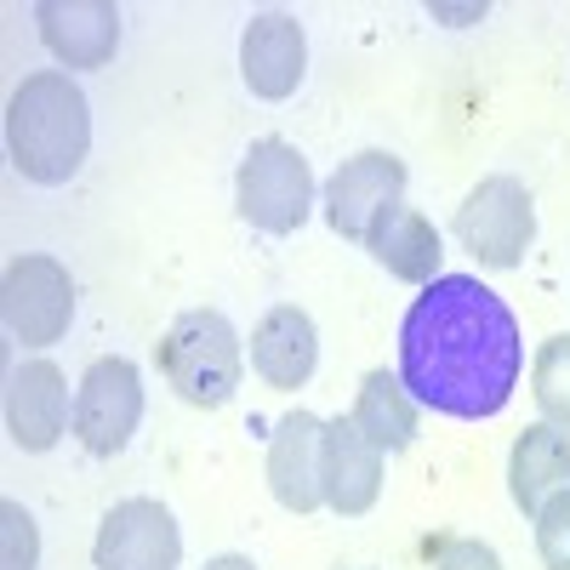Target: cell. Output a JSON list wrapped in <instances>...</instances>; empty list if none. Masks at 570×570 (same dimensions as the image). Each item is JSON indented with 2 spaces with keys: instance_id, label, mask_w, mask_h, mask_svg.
Returning <instances> with one entry per match:
<instances>
[{
  "instance_id": "1",
  "label": "cell",
  "mask_w": 570,
  "mask_h": 570,
  "mask_svg": "<svg viewBox=\"0 0 570 570\" xmlns=\"http://www.w3.org/2000/svg\"><path fill=\"white\" fill-rule=\"evenodd\" d=\"M525 371V337L513 308L473 274H440L422 285L400 325V383L416 405L485 422L497 416Z\"/></svg>"
},
{
  "instance_id": "2",
  "label": "cell",
  "mask_w": 570,
  "mask_h": 570,
  "mask_svg": "<svg viewBox=\"0 0 570 570\" xmlns=\"http://www.w3.org/2000/svg\"><path fill=\"white\" fill-rule=\"evenodd\" d=\"M7 155L18 177L58 188L91 155V104L63 69L29 75L7 104Z\"/></svg>"
},
{
  "instance_id": "3",
  "label": "cell",
  "mask_w": 570,
  "mask_h": 570,
  "mask_svg": "<svg viewBox=\"0 0 570 570\" xmlns=\"http://www.w3.org/2000/svg\"><path fill=\"white\" fill-rule=\"evenodd\" d=\"M155 365L160 376L177 389V400L200 405V411H217L234 400L246 376V360H240V337H234L228 314L217 308H188L166 325V337L155 343Z\"/></svg>"
},
{
  "instance_id": "4",
  "label": "cell",
  "mask_w": 570,
  "mask_h": 570,
  "mask_svg": "<svg viewBox=\"0 0 570 570\" xmlns=\"http://www.w3.org/2000/svg\"><path fill=\"white\" fill-rule=\"evenodd\" d=\"M234 206L263 234H297L314 212V171L297 142L257 137L234 171Z\"/></svg>"
},
{
  "instance_id": "5",
  "label": "cell",
  "mask_w": 570,
  "mask_h": 570,
  "mask_svg": "<svg viewBox=\"0 0 570 570\" xmlns=\"http://www.w3.org/2000/svg\"><path fill=\"white\" fill-rule=\"evenodd\" d=\"M456 240L473 263L485 268H519L525 252L537 246V200L531 188L497 171V177H480L468 188V200L456 206Z\"/></svg>"
},
{
  "instance_id": "6",
  "label": "cell",
  "mask_w": 570,
  "mask_h": 570,
  "mask_svg": "<svg viewBox=\"0 0 570 570\" xmlns=\"http://www.w3.org/2000/svg\"><path fill=\"white\" fill-rule=\"evenodd\" d=\"M142 422V371L120 354L91 360L75 389V440L91 456H120Z\"/></svg>"
},
{
  "instance_id": "7",
  "label": "cell",
  "mask_w": 570,
  "mask_h": 570,
  "mask_svg": "<svg viewBox=\"0 0 570 570\" xmlns=\"http://www.w3.org/2000/svg\"><path fill=\"white\" fill-rule=\"evenodd\" d=\"M0 308H7V331L23 348H52L75 320V279L58 257H12L7 285H0Z\"/></svg>"
},
{
  "instance_id": "8",
  "label": "cell",
  "mask_w": 570,
  "mask_h": 570,
  "mask_svg": "<svg viewBox=\"0 0 570 570\" xmlns=\"http://www.w3.org/2000/svg\"><path fill=\"white\" fill-rule=\"evenodd\" d=\"M405 206V160L389 149H360L325 183V223L343 240H371V228Z\"/></svg>"
},
{
  "instance_id": "9",
  "label": "cell",
  "mask_w": 570,
  "mask_h": 570,
  "mask_svg": "<svg viewBox=\"0 0 570 570\" xmlns=\"http://www.w3.org/2000/svg\"><path fill=\"white\" fill-rule=\"evenodd\" d=\"M183 559V531L166 502L155 497H126L104 513L91 564L98 570H177Z\"/></svg>"
},
{
  "instance_id": "10",
  "label": "cell",
  "mask_w": 570,
  "mask_h": 570,
  "mask_svg": "<svg viewBox=\"0 0 570 570\" xmlns=\"http://www.w3.org/2000/svg\"><path fill=\"white\" fill-rule=\"evenodd\" d=\"M320 485H325V508L360 519L383 497V451H376L354 416H331L325 422V445H320Z\"/></svg>"
},
{
  "instance_id": "11",
  "label": "cell",
  "mask_w": 570,
  "mask_h": 570,
  "mask_svg": "<svg viewBox=\"0 0 570 570\" xmlns=\"http://www.w3.org/2000/svg\"><path fill=\"white\" fill-rule=\"evenodd\" d=\"M240 75L252 86V98L263 104H279L292 98L308 75V40H303V23L292 12H257L240 35Z\"/></svg>"
},
{
  "instance_id": "12",
  "label": "cell",
  "mask_w": 570,
  "mask_h": 570,
  "mask_svg": "<svg viewBox=\"0 0 570 570\" xmlns=\"http://www.w3.org/2000/svg\"><path fill=\"white\" fill-rule=\"evenodd\" d=\"M40 40L63 69H104L120 46V7L115 0H40L35 7Z\"/></svg>"
},
{
  "instance_id": "13",
  "label": "cell",
  "mask_w": 570,
  "mask_h": 570,
  "mask_svg": "<svg viewBox=\"0 0 570 570\" xmlns=\"http://www.w3.org/2000/svg\"><path fill=\"white\" fill-rule=\"evenodd\" d=\"M75 422L69 383L52 360H23L7 383V434L18 451H52Z\"/></svg>"
},
{
  "instance_id": "14",
  "label": "cell",
  "mask_w": 570,
  "mask_h": 570,
  "mask_svg": "<svg viewBox=\"0 0 570 570\" xmlns=\"http://www.w3.org/2000/svg\"><path fill=\"white\" fill-rule=\"evenodd\" d=\"M320 445H325V422L314 411H285L274 440H268V491L285 513H314L325 508L320 485Z\"/></svg>"
},
{
  "instance_id": "15",
  "label": "cell",
  "mask_w": 570,
  "mask_h": 570,
  "mask_svg": "<svg viewBox=\"0 0 570 570\" xmlns=\"http://www.w3.org/2000/svg\"><path fill=\"white\" fill-rule=\"evenodd\" d=\"M320 365V331L297 303H279L257 320L252 331V371L263 376L268 389L279 394H297Z\"/></svg>"
},
{
  "instance_id": "16",
  "label": "cell",
  "mask_w": 570,
  "mask_h": 570,
  "mask_svg": "<svg viewBox=\"0 0 570 570\" xmlns=\"http://www.w3.org/2000/svg\"><path fill=\"white\" fill-rule=\"evenodd\" d=\"M508 491L525 519H537L548 497L570 491V434H559L548 422H531L508 451Z\"/></svg>"
},
{
  "instance_id": "17",
  "label": "cell",
  "mask_w": 570,
  "mask_h": 570,
  "mask_svg": "<svg viewBox=\"0 0 570 570\" xmlns=\"http://www.w3.org/2000/svg\"><path fill=\"white\" fill-rule=\"evenodd\" d=\"M365 252L383 263L394 279H405V285H434L440 279V228L428 223L416 206L389 212L383 223L371 228Z\"/></svg>"
},
{
  "instance_id": "18",
  "label": "cell",
  "mask_w": 570,
  "mask_h": 570,
  "mask_svg": "<svg viewBox=\"0 0 570 570\" xmlns=\"http://www.w3.org/2000/svg\"><path fill=\"white\" fill-rule=\"evenodd\" d=\"M354 428H360V434L383 451V456H394V451H405V445L416 440V400L405 394V383H400L394 371H365V376H360Z\"/></svg>"
},
{
  "instance_id": "19",
  "label": "cell",
  "mask_w": 570,
  "mask_h": 570,
  "mask_svg": "<svg viewBox=\"0 0 570 570\" xmlns=\"http://www.w3.org/2000/svg\"><path fill=\"white\" fill-rule=\"evenodd\" d=\"M531 400L548 428L570 434V337H548L531 360Z\"/></svg>"
},
{
  "instance_id": "20",
  "label": "cell",
  "mask_w": 570,
  "mask_h": 570,
  "mask_svg": "<svg viewBox=\"0 0 570 570\" xmlns=\"http://www.w3.org/2000/svg\"><path fill=\"white\" fill-rule=\"evenodd\" d=\"M40 564V537H35V519L23 502H0V570H35Z\"/></svg>"
},
{
  "instance_id": "21",
  "label": "cell",
  "mask_w": 570,
  "mask_h": 570,
  "mask_svg": "<svg viewBox=\"0 0 570 570\" xmlns=\"http://www.w3.org/2000/svg\"><path fill=\"white\" fill-rule=\"evenodd\" d=\"M531 525H537V553H542V564H548V570H570V491L548 497Z\"/></svg>"
},
{
  "instance_id": "22",
  "label": "cell",
  "mask_w": 570,
  "mask_h": 570,
  "mask_svg": "<svg viewBox=\"0 0 570 570\" xmlns=\"http://www.w3.org/2000/svg\"><path fill=\"white\" fill-rule=\"evenodd\" d=\"M434 570H502V559H497V548H491V542L451 537V542H440V553H434Z\"/></svg>"
},
{
  "instance_id": "23",
  "label": "cell",
  "mask_w": 570,
  "mask_h": 570,
  "mask_svg": "<svg viewBox=\"0 0 570 570\" xmlns=\"http://www.w3.org/2000/svg\"><path fill=\"white\" fill-rule=\"evenodd\" d=\"M206 570H257L246 553H217V559H206Z\"/></svg>"
}]
</instances>
